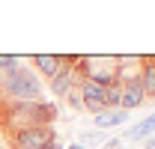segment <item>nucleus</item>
<instances>
[{"label":"nucleus","instance_id":"nucleus-5","mask_svg":"<svg viewBox=\"0 0 155 149\" xmlns=\"http://www.w3.org/2000/svg\"><path fill=\"white\" fill-rule=\"evenodd\" d=\"M57 134L51 125H33V128H21L15 131V149H39L48 140H54Z\"/></svg>","mask_w":155,"mask_h":149},{"label":"nucleus","instance_id":"nucleus-2","mask_svg":"<svg viewBox=\"0 0 155 149\" xmlns=\"http://www.w3.org/2000/svg\"><path fill=\"white\" fill-rule=\"evenodd\" d=\"M3 93L12 95L15 101H39V93H42V87H39L36 72L18 63L12 72L6 74V81H3Z\"/></svg>","mask_w":155,"mask_h":149},{"label":"nucleus","instance_id":"nucleus-8","mask_svg":"<svg viewBox=\"0 0 155 149\" xmlns=\"http://www.w3.org/2000/svg\"><path fill=\"white\" fill-rule=\"evenodd\" d=\"M128 122V111H101L96 113V119H93V125L98 131H107V128H116V125H125Z\"/></svg>","mask_w":155,"mask_h":149},{"label":"nucleus","instance_id":"nucleus-14","mask_svg":"<svg viewBox=\"0 0 155 149\" xmlns=\"http://www.w3.org/2000/svg\"><path fill=\"white\" fill-rule=\"evenodd\" d=\"M98 140H104V137H101V134H98V131H84V134H81V140H78V143H84V146H87V143H98Z\"/></svg>","mask_w":155,"mask_h":149},{"label":"nucleus","instance_id":"nucleus-18","mask_svg":"<svg viewBox=\"0 0 155 149\" xmlns=\"http://www.w3.org/2000/svg\"><path fill=\"white\" fill-rule=\"evenodd\" d=\"M143 149H155V134H152V137H146V140H143Z\"/></svg>","mask_w":155,"mask_h":149},{"label":"nucleus","instance_id":"nucleus-11","mask_svg":"<svg viewBox=\"0 0 155 149\" xmlns=\"http://www.w3.org/2000/svg\"><path fill=\"white\" fill-rule=\"evenodd\" d=\"M33 66H36L45 78H54V74L63 69V63H60L57 54H36V57H33Z\"/></svg>","mask_w":155,"mask_h":149},{"label":"nucleus","instance_id":"nucleus-4","mask_svg":"<svg viewBox=\"0 0 155 149\" xmlns=\"http://www.w3.org/2000/svg\"><path fill=\"white\" fill-rule=\"evenodd\" d=\"M75 90H78L84 108H87L90 113H101L104 111V93H107V87H101V84H96V81H87V78H78L75 74Z\"/></svg>","mask_w":155,"mask_h":149},{"label":"nucleus","instance_id":"nucleus-1","mask_svg":"<svg viewBox=\"0 0 155 149\" xmlns=\"http://www.w3.org/2000/svg\"><path fill=\"white\" fill-rule=\"evenodd\" d=\"M6 116H9V125H15V131H21V128H33V125H51L57 119V108L42 104V101H12Z\"/></svg>","mask_w":155,"mask_h":149},{"label":"nucleus","instance_id":"nucleus-12","mask_svg":"<svg viewBox=\"0 0 155 149\" xmlns=\"http://www.w3.org/2000/svg\"><path fill=\"white\" fill-rule=\"evenodd\" d=\"M119 98H122V90H119V84L107 87V93H104V111H122V108H119Z\"/></svg>","mask_w":155,"mask_h":149},{"label":"nucleus","instance_id":"nucleus-15","mask_svg":"<svg viewBox=\"0 0 155 149\" xmlns=\"http://www.w3.org/2000/svg\"><path fill=\"white\" fill-rule=\"evenodd\" d=\"M66 98H69V104H72L75 111H84V101H81V95H78V90H75V87H72V93L66 95Z\"/></svg>","mask_w":155,"mask_h":149},{"label":"nucleus","instance_id":"nucleus-13","mask_svg":"<svg viewBox=\"0 0 155 149\" xmlns=\"http://www.w3.org/2000/svg\"><path fill=\"white\" fill-rule=\"evenodd\" d=\"M18 63H21L18 57H12V54H0V72H3V74H9L12 69H15V66H18Z\"/></svg>","mask_w":155,"mask_h":149},{"label":"nucleus","instance_id":"nucleus-7","mask_svg":"<svg viewBox=\"0 0 155 149\" xmlns=\"http://www.w3.org/2000/svg\"><path fill=\"white\" fill-rule=\"evenodd\" d=\"M75 87V69H60L54 78H51V93L57 98H66Z\"/></svg>","mask_w":155,"mask_h":149},{"label":"nucleus","instance_id":"nucleus-19","mask_svg":"<svg viewBox=\"0 0 155 149\" xmlns=\"http://www.w3.org/2000/svg\"><path fill=\"white\" fill-rule=\"evenodd\" d=\"M69 149H87V146H84V143H72Z\"/></svg>","mask_w":155,"mask_h":149},{"label":"nucleus","instance_id":"nucleus-17","mask_svg":"<svg viewBox=\"0 0 155 149\" xmlns=\"http://www.w3.org/2000/svg\"><path fill=\"white\" fill-rule=\"evenodd\" d=\"M122 146V140H119V137H116V140H110V143H104V149H119Z\"/></svg>","mask_w":155,"mask_h":149},{"label":"nucleus","instance_id":"nucleus-10","mask_svg":"<svg viewBox=\"0 0 155 149\" xmlns=\"http://www.w3.org/2000/svg\"><path fill=\"white\" fill-rule=\"evenodd\" d=\"M155 134V111L149 113V116H143L137 125H131V131H128V137H122V140H146V137H152Z\"/></svg>","mask_w":155,"mask_h":149},{"label":"nucleus","instance_id":"nucleus-16","mask_svg":"<svg viewBox=\"0 0 155 149\" xmlns=\"http://www.w3.org/2000/svg\"><path fill=\"white\" fill-rule=\"evenodd\" d=\"M39 149H63V143H60L57 137H54V140H48V143H45V146H39Z\"/></svg>","mask_w":155,"mask_h":149},{"label":"nucleus","instance_id":"nucleus-6","mask_svg":"<svg viewBox=\"0 0 155 149\" xmlns=\"http://www.w3.org/2000/svg\"><path fill=\"white\" fill-rule=\"evenodd\" d=\"M119 90H122V98H119V108L122 111H137V108H143L146 104V95L140 90V81H128V84H119Z\"/></svg>","mask_w":155,"mask_h":149},{"label":"nucleus","instance_id":"nucleus-9","mask_svg":"<svg viewBox=\"0 0 155 149\" xmlns=\"http://www.w3.org/2000/svg\"><path fill=\"white\" fill-rule=\"evenodd\" d=\"M140 90L146 95V101H155V57H143V69H140Z\"/></svg>","mask_w":155,"mask_h":149},{"label":"nucleus","instance_id":"nucleus-3","mask_svg":"<svg viewBox=\"0 0 155 149\" xmlns=\"http://www.w3.org/2000/svg\"><path fill=\"white\" fill-rule=\"evenodd\" d=\"M75 74L87 78V81H96L101 87H114L116 84V57H81Z\"/></svg>","mask_w":155,"mask_h":149}]
</instances>
